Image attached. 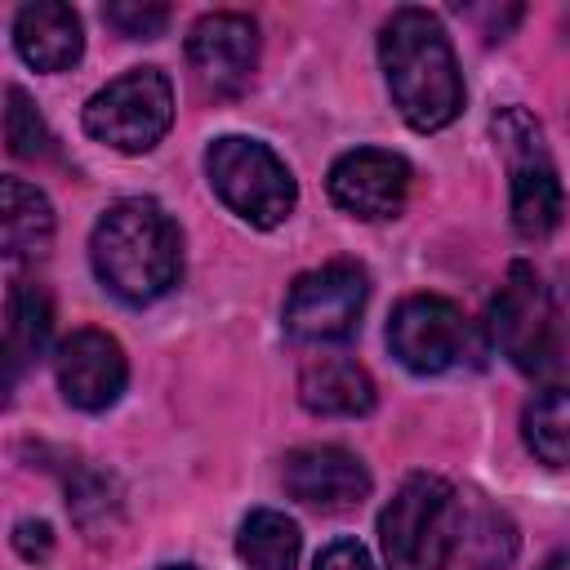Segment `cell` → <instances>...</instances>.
Listing matches in <instances>:
<instances>
[{"mask_svg":"<svg viewBox=\"0 0 570 570\" xmlns=\"http://www.w3.org/2000/svg\"><path fill=\"white\" fill-rule=\"evenodd\" d=\"M525 445L548 463V468H561L566 463V450H570V401H566V387H543L530 405H525Z\"/></svg>","mask_w":570,"mask_h":570,"instance_id":"d6986e66","label":"cell"},{"mask_svg":"<svg viewBox=\"0 0 570 570\" xmlns=\"http://www.w3.org/2000/svg\"><path fill=\"white\" fill-rule=\"evenodd\" d=\"M387 347L414 374H445L468 356V321L441 294H410L387 321Z\"/></svg>","mask_w":570,"mask_h":570,"instance_id":"9c48e42d","label":"cell"},{"mask_svg":"<svg viewBox=\"0 0 570 570\" xmlns=\"http://www.w3.org/2000/svg\"><path fill=\"white\" fill-rule=\"evenodd\" d=\"M298 401L312 414L356 419L374 410V379L352 356H316L298 374Z\"/></svg>","mask_w":570,"mask_h":570,"instance_id":"2e32d148","label":"cell"},{"mask_svg":"<svg viewBox=\"0 0 570 570\" xmlns=\"http://www.w3.org/2000/svg\"><path fill=\"white\" fill-rule=\"evenodd\" d=\"M13 45L27 67L36 71H67L85 53V31L71 4L58 0H36L22 4L13 18Z\"/></svg>","mask_w":570,"mask_h":570,"instance_id":"5bb4252c","label":"cell"},{"mask_svg":"<svg viewBox=\"0 0 570 570\" xmlns=\"http://www.w3.org/2000/svg\"><path fill=\"white\" fill-rule=\"evenodd\" d=\"M89 263L120 303H156L183 276V232L160 200L125 196L94 223Z\"/></svg>","mask_w":570,"mask_h":570,"instance_id":"6da1fadb","label":"cell"},{"mask_svg":"<svg viewBox=\"0 0 570 570\" xmlns=\"http://www.w3.org/2000/svg\"><path fill=\"white\" fill-rule=\"evenodd\" d=\"M316 570H374V561L356 539H338L316 557Z\"/></svg>","mask_w":570,"mask_h":570,"instance_id":"603a6c76","label":"cell"},{"mask_svg":"<svg viewBox=\"0 0 570 570\" xmlns=\"http://www.w3.org/2000/svg\"><path fill=\"white\" fill-rule=\"evenodd\" d=\"M330 200L352 218H396L410 196V165L383 147L343 151L330 165Z\"/></svg>","mask_w":570,"mask_h":570,"instance_id":"30bf717a","label":"cell"},{"mask_svg":"<svg viewBox=\"0 0 570 570\" xmlns=\"http://www.w3.org/2000/svg\"><path fill=\"white\" fill-rule=\"evenodd\" d=\"M543 570H566V552H552V557L543 561Z\"/></svg>","mask_w":570,"mask_h":570,"instance_id":"cb8c5ba5","label":"cell"},{"mask_svg":"<svg viewBox=\"0 0 570 570\" xmlns=\"http://www.w3.org/2000/svg\"><path fill=\"white\" fill-rule=\"evenodd\" d=\"M490 338L521 374L557 370V307L543 276L530 263H512L494 303H490Z\"/></svg>","mask_w":570,"mask_h":570,"instance_id":"52a82bcc","label":"cell"},{"mask_svg":"<svg viewBox=\"0 0 570 570\" xmlns=\"http://www.w3.org/2000/svg\"><path fill=\"white\" fill-rule=\"evenodd\" d=\"M53 240V205L36 183L0 174V254L36 258Z\"/></svg>","mask_w":570,"mask_h":570,"instance_id":"e0dca14e","label":"cell"},{"mask_svg":"<svg viewBox=\"0 0 570 570\" xmlns=\"http://www.w3.org/2000/svg\"><path fill=\"white\" fill-rule=\"evenodd\" d=\"M174 125V85L160 67H134L85 102V134L125 151H151Z\"/></svg>","mask_w":570,"mask_h":570,"instance_id":"5b68a950","label":"cell"},{"mask_svg":"<svg viewBox=\"0 0 570 570\" xmlns=\"http://www.w3.org/2000/svg\"><path fill=\"white\" fill-rule=\"evenodd\" d=\"M102 18H107L120 36H129V40H151V36L165 31L169 9H165V4H129V0H125V4H107Z\"/></svg>","mask_w":570,"mask_h":570,"instance_id":"44dd1931","label":"cell"},{"mask_svg":"<svg viewBox=\"0 0 570 570\" xmlns=\"http://www.w3.org/2000/svg\"><path fill=\"white\" fill-rule=\"evenodd\" d=\"M160 570H196V566H160Z\"/></svg>","mask_w":570,"mask_h":570,"instance_id":"484cf974","label":"cell"},{"mask_svg":"<svg viewBox=\"0 0 570 570\" xmlns=\"http://www.w3.org/2000/svg\"><path fill=\"white\" fill-rule=\"evenodd\" d=\"M205 174L214 196L249 227H281L298 205V183L289 165L258 138H240V134L214 138L205 151Z\"/></svg>","mask_w":570,"mask_h":570,"instance_id":"277c9868","label":"cell"},{"mask_svg":"<svg viewBox=\"0 0 570 570\" xmlns=\"http://www.w3.org/2000/svg\"><path fill=\"white\" fill-rule=\"evenodd\" d=\"M0 405H9V379L0 374Z\"/></svg>","mask_w":570,"mask_h":570,"instance_id":"d4e9b609","label":"cell"},{"mask_svg":"<svg viewBox=\"0 0 570 570\" xmlns=\"http://www.w3.org/2000/svg\"><path fill=\"white\" fill-rule=\"evenodd\" d=\"M187 62L214 94H240L258 67V27L245 13H205L187 36Z\"/></svg>","mask_w":570,"mask_h":570,"instance_id":"7c38bea8","label":"cell"},{"mask_svg":"<svg viewBox=\"0 0 570 570\" xmlns=\"http://www.w3.org/2000/svg\"><path fill=\"white\" fill-rule=\"evenodd\" d=\"M240 570H294L298 561V525L276 508H254L236 534Z\"/></svg>","mask_w":570,"mask_h":570,"instance_id":"ac0fdd59","label":"cell"},{"mask_svg":"<svg viewBox=\"0 0 570 570\" xmlns=\"http://www.w3.org/2000/svg\"><path fill=\"white\" fill-rule=\"evenodd\" d=\"M53 370H58V387H62L67 405H76L85 414H98V410L116 405L125 383H129V361H125L120 343L102 330L67 334L58 343Z\"/></svg>","mask_w":570,"mask_h":570,"instance_id":"8fae6325","label":"cell"},{"mask_svg":"<svg viewBox=\"0 0 570 570\" xmlns=\"http://www.w3.org/2000/svg\"><path fill=\"white\" fill-rule=\"evenodd\" d=\"M281 481L289 499L321 508V512H343L356 508L370 494V472L365 463L343 450V445H298L281 463Z\"/></svg>","mask_w":570,"mask_h":570,"instance_id":"4fadbf2b","label":"cell"},{"mask_svg":"<svg viewBox=\"0 0 570 570\" xmlns=\"http://www.w3.org/2000/svg\"><path fill=\"white\" fill-rule=\"evenodd\" d=\"M494 142L508 156V174H512V227L525 240H543L557 232L561 223V178L557 165L543 147V129L530 111L521 107H503L494 116Z\"/></svg>","mask_w":570,"mask_h":570,"instance_id":"8992f818","label":"cell"},{"mask_svg":"<svg viewBox=\"0 0 570 570\" xmlns=\"http://www.w3.org/2000/svg\"><path fill=\"white\" fill-rule=\"evenodd\" d=\"M13 548H18L22 561H49V552H53L49 521H18L13 525Z\"/></svg>","mask_w":570,"mask_h":570,"instance_id":"7402d4cb","label":"cell"},{"mask_svg":"<svg viewBox=\"0 0 570 570\" xmlns=\"http://www.w3.org/2000/svg\"><path fill=\"white\" fill-rule=\"evenodd\" d=\"M463 503L445 476L410 472L379 512V548L387 570H445L459 552Z\"/></svg>","mask_w":570,"mask_h":570,"instance_id":"3957f363","label":"cell"},{"mask_svg":"<svg viewBox=\"0 0 570 570\" xmlns=\"http://www.w3.org/2000/svg\"><path fill=\"white\" fill-rule=\"evenodd\" d=\"M53 330V298L40 281H13L4 298V330H0V374L13 383L49 343Z\"/></svg>","mask_w":570,"mask_h":570,"instance_id":"9a60e30c","label":"cell"},{"mask_svg":"<svg viewBox=\"0 0 570 570\" xmlns=\"http://www.w3.org/2000/svg\"><path fill=\"white\" fill-rule=\"evenodd\" d=\"M379 62L392 89L396 111L410 129L432 134L445 129L463 107V76L454 62V45L436 13L396 9L379 31Z\"/></svg>","mask_w":570,"mask_h":570,"instance_id":"7a4b0ae2","label":"cell"},{"mask_svg":"<svg viewBox=\"0 0 570 570\" xmlns=\"http://www.w3.org/2000/svg\"><path fill=\"white\" fill-rule=\"evenodd\" d=\"M4 138H9V151L22 156V160H45L53 156V134L45 125V116L36 111L31 94L27 89H9V107H4Z\"/></svg>","mask_w":570,"mask_h":570,"instance_id":"ffe728a7","label":"cell"},{"mask_svg":"<svg viewBox=\"0 0 570 570\" xmlns=\"http://www.w3.org/2000/svg\"><path fill=\"white\" fill-rule=\"evenodd\" d=\"M370 281L356 263H325L303 272L285 298V330L298 343H343L356 334Z\"/></svg>","mask_w":570,"mask_h":570,"instance_id":"ba28073f","label":"cell"}]
</instances>
